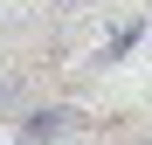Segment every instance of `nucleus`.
<instances>
[{
	"mask_svg": "<svg viewBox=\"0 0 152 145\" xmlns=\"http://www.w3.org/2000/svg\"><path fill=\"white\" fill-rule=\"evenodd\" d=\"M62 125H69V111H35L28 125H21V138H56Z\"/></svg>",
	"mask_w": 152,
	"mask_h": 145,
	"instance_id": "nucleus-1",
	"label": "nucleus"
},
{
	"mask_svg": "<svg viewBox=\"0 0 152 145\" xmlns=\"http://www.w3.org/2000/svg\"><path fill=\"white\" fill-rule=\"evenodd\" d=\"M14 104H21V83H0V117H7Z\"/></svg>",
	"mask_w": 152,
	"mask_h": 145,
	"instance_id": "nucleus-2",
	"label": "nucleus"
}]
</instances>
